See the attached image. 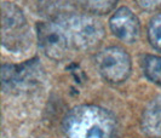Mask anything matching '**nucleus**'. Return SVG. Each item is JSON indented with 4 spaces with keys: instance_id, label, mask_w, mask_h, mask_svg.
I'll list each match as a JSON object with an SVG mask.
<instances>
[{
    "instance_id": "nucleus-1",
    "label": "nucleus",
    "mask_w": 161,
    "mask_h": 138,
    "mask_svg": "<svg viewBox=\"0 0 161 138\" xmlns=\"http://www.w3.org/2000/svg\"><path fill=\"white\" fill-rule=\"evenodd\" d=\"M115 129L113 115L92 104L74 107L63 119V131L68 138H113Z\"/></svg>"
},
{
    "instance_id": "nucleus-2",
    "label": "nucleus",
    "mask_w": 161,
    "mask_h": 138,
    "mask_svg": "<svg viewBox=\"0 0 161 138\" xmlns=\"http://www.w3.org/2000/svg\"><path fill=\"white\" fill-rule=\"evenodd\" d=\"M1 41L11 52H22L32 44V33L23 11L10 1L1 4Z\"/></svg>"
},
{
    "instance_id": "nucleus-3",
    "label": "nucleus",
    "mask_w": 161,
    "mask_h": 138,
    "mask_svg": "<svg viewBox=\"0 0 161 138\" xmlns=\"http://www.w3.org/2000/svg\"><path fill=\"white\" fill-rule=\"evenodd\" d=\"M69 39V42L80 50L96 47L104 38V27L95 17L87 15H68L59 23Z\"/></svg>"
},
{
    "instance_id": "nucleus-4",
    "label": "nucleus",
    "mask_w": 161,
    "mask_h": 138,
    "mask_svg": "<svg viewBox=\"0 0 161 138\" xmlns=\"http://www.w3.org/2000/svg\"><path fill=\"white\" fill-rule=\"evenodd\" d=\"M96 67L102 78L110 84L124 82L131 74V57L120 46H110L98 52Z\"/></svg>"
},
{
    "instance_id": "nucleus-5",
    "label": "nucleus",
    "mask_w": 161,
    "mask_h": 138,
    "mask_svg": "<svg viewBox=\"0 0 161 138\" xmlns=\"http://www.w3.org/2000/svg\"><path fill=\"white\" fill-rule=\"evenodd\" d=\"M38 42L45 55L55 61L63 59L69 50V39L64 29L53 22H40L36 25Z\"/></svg>"
},
{
    "instance_id": "nucleus-6",
    "label": "nucleus",
    "mask_w": 161,
    "mask_h": 138,
    "mask_svg": "<svg viewBox=\"0 0 161 138\" xmlns=\"http://www.w3.org/2000/svg\"><path fill=\"white\" fill-rule=\"evenodd\" d=\"M38 59L28 61L21 65L3 64L1 67V84L5 90H18L29 86L39 78Z\"/></svg>"
},
{
    "instance_id": "nucleus-7",
    "label": "nucleus",
    "mask_w": 161,
    "mask_h": 138,
    "mask_svg": "<svg viewBox=\"0 0 161 138\" xmlns=\"http://www.w3.org/2000/svg\"><path fill=\"white\" fill-rule=\"evenodd\" d=\"M109 27L113 34L124 42L132 44L141 35V25L138 17L129 8H118L109 19Z\"/></svg>"
},
{
    "instance_id": "nucleus-8",
    "label": "nucleus",
    "mask_w": 161,
    "mask_h": 138,
    "mask_svg": "<svg viewBox=\"0 0 161 138\" xmlns=\"http://www.w3.org/2000/svg\"><path fill=\"white\" fill-rule=\"evenodd\" d=\"M143 133L150 138H161V95L155 97L145 106L141 118Z\"/></svg>"
},
{
    "instance_id": "nucleus-9",
    "label": "nucleus",
    "mask_w": 161,
    "mask_h": 138,
    "mask_svg": "<svg viewBox=\"0 0 161 138\" xmlns=\"http://www.w3.org/2000/svg\"><path fill=\"white\" fill-rule=\"evenodd\" d=\"M142 68L144 75L158 85H161V57L145 56L142 61Z\"/></svg>"
},
{
    "instance_id": "nucleus-10",
    "label": "nucleus",
    "mask_w": 161,
    "mask_h": 138,
    "mask_svg": "<svg viewBox=\"0 0 161 138\" xmlns=\"http://www.w3.org/2000/svg\"><path fill=\"white\" fill-rule=\"evenodd\" d=\"M119 0H79L80 5L91 14L104 15L116 6Z\"/></svg>"
},
{
    "instance_id": "nucleus-11",
    "label": "nucleus",
    "mask_w": 161,
    "mask_h": 138,
    "mask_svg": "<svg viewBox=\"0 0 161 138\" xmlns=\"http://www.w3.org/2000/svg\"><path fill=\"white\" fill-rule=\"evenodd\" d=\"M148 40L152 47L161 52V14L152 17L148 25Z\"/></svg>"
},
{
    "instance_id": "nucleus-12",
    "label": "nucleus",
    "mask_w": 161,
    "mask_h": 138,
    "mask_svg": "<svg viewBox=\"0 0 161 138\" xmlns=\"http://www.w3.org/2000/svg\"><path fill=\"white\" fill-rule=\"evenodd\" d=\"M136 3L145 11H155L161 8V0H136Z\"/></svg>"
}]
</instances>
